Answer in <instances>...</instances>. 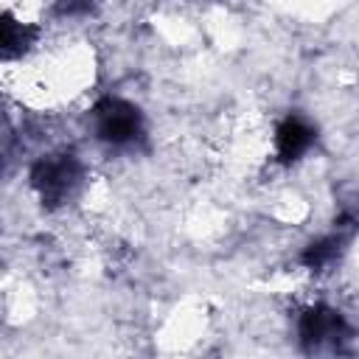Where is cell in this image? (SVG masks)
Returning <instances> with one entry per match:
<instances>
[{"instance_id": "cell-1", "label": "cell", "mask_w": 359, "mask_h": 359, "mask_svg": "<svg viewBox=\"0 0 359 359\" xmlns=\"http://www.w3.org/2000/svg\"><path fill=\"white\" fill-rule=\"evenodd\" d=\"M93 129L95 137L109 143V146H129L140 137L143 132V118L140 109L123 98H101L93 107Z\"/></svg>"}, {"instance_id": "cell-2", "label": "cell", "mask_w": 359, "mask_h": 359, "mask_svg": "<svg viewBox=\"0 0 359 359\" xmlns=\"http://www.w3.org/2000/svg\"><path fill=\"white\" fill-rule=\"evenodd\" d=\"M79 177H81V165L73 154H50L31 168V185L36 188L39 199L48 205L65 202V196L73 191Z\"/></svg>"}, {"instance_id": "cell-3", "label": "cell", "mask_w": 359, "mask_h": 359, "mask_svg": "<svg viewBox=\"0 0 359 359\" xmlns=\"http://www.w3.org/2000/svg\"><path fill=\"white\" fill-rule=\"evenodd\" d=\"M300 339L306 348H323V345H337L339 339L348 337V323L339 311L328 309V306H314L309 311H303L300 323H297Z\"/></svg>"}, {"instance_id": "cell-4", "label": "cell", "mask_w": 359, "mask_h": 359, "mask_svg": "<svg viewBox=\"0 0 359 359\" xmlns=\"http://www.w3.org/2000/svg\"><path fill=\"white\" fill-rule=\"evenodd\" d=\"M311 143H314V129L297 115L283 118L278 123V129H275V154H278L280 163L300 160L309 151Z\"/></svg>"}, {"instance_id": "cell-5", "label": "cell", "mask_w": 359, "mask_h": 359, "mask_svg": "<svg viewBox=\"0 0 359 359\" xmlns=\"http://www.w3.org/2000/svg\"><path fill=\"white\" fill-rule=\"evenodd\" d=\"M339 252V236H323L317 241H311L306 247V252L300 255V261L309 266V269H323L328 266Z\"/></svg>"}, {"instance_id": "cell-6", "label": "cell", "mask_w": 359, "mask_h": 359, "mask_svg": "<svg viewBox=\"0 0 359 359\" xmlns=\"http://www.w3.org/2000/svg\"><path fill=\"white\" fill-rule=\"evenodd\" d=\"M34 28L17 22L11 14H3V53L6 56H14L20 50H25V45L34 39Z\"/></svg>"}]
</instances>
